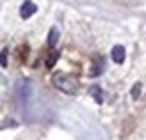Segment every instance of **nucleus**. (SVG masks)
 <instances>
[{"label":"nucleus","instance_id":"f257e3e1","mask_svg":"<svg viewBox=\"0 0 146 140\" xmlns=\"http://www.w3.org/2000/svg\"><path fill=\"white\" fill-rule=\"evenodd\" d=\"M52 86H54L56 90L64 92V94H76L78 88H80V82H78L74 76H70V74L56 72V74H52Z\"/></svg>","mask_w":146,"mask_h":140},{"label":"nucleus","instance_id":"f03ea898","mask_svg":"<svg viewBox=\"0 0 146 140\" xmlns=\"http://www.w3.org/2000/svg\"><path fill=\"white\" fill-rule=\"evenodd\" d=\"M36 10H38V6L32 2V0H24L22 2V6H20V18H30V16H34L36 14Z\"/></svg>","mask_w":146,"mask_h":140},{"label":"nucleus","instance_id":"7ed1b4c3","mask_svg":"<svg viewBox=\"0 0 146 140\" xmlns=\"http://www.w3.org/2000/svg\"><path fill=\"white\" fill-rule=\"evenodd\" d=\"M110 58H112V62H116V64H122V62L126 60V48H124L122 44H116V46H112V50H110Z\"/></svg>","mask_w":146,"mask_h":140},{"label":"nucleus","instance_id":"20e7f679","mask_svg":"<svg viewBox=\"0 0 146 140\" xmlns=\"http://www.w3.org/2000/svg\"><path fill=\"white\" fill-rule=\"evenodd\" d=\"M58 38H60V30H58V26H52V28H50V32H48L46 46H48L50 50H54V48H56V44H58Z\"/></svg>","mask_w":146,"mask_h":140},{"label":"nucleus","instance_id":"39448f33","mask_svg":"<svg viewBox=\"0 0 146 140\" xmlns=\"http://www.w3.org/2000/svg\"><path fill=\"white\" fill-rule=\"evenodd\" d=\"M102 70H104V60L102 58H96L92 62V66H90V76H100Z\"/></svg>","mask_w":146,"mask_h":140},{"label":"nucleus","instance_id":"423d86ee","mask_svg":"<svg viewBox=\"0 0 146 140\" xmlns=\"http://www.w3.org/2000/svg\"><path fill=\"white\" fill-rule=\"evenodd\" d=\"M90 94H92V98H94V102H96V104H102V102H104V96H102V88H100L98 84L90 86Z\"/></svg>","mask_w":146,"mask_h":140},{"label":"nucleus","instance_id":"0eeeda50","mask_svg":"<svg viewBox=\"0 0 146 140\" xmlns=\"http://www.w3.org/2000/svg\"><path fill=\"white\" fill-rule=\"evenodd\" d=\"M58 50H50V54H48V58H46V68L48 70H52L54 68V64H56V60H58Z\"/></svg>","mask_w":146,"mask_h":140},{"label":"nucleus","instance_id":"6e6552de","mask_svg":"<svg viewBox=\"0 0 146 140\" xmlns=\"http://www.w3.org/2000/svg\"><path fill=\"white\" fill-rule=\"evenodd\" d=\"M140 94H142V82H136V84L132 86V90H130V96H132L134 100H138Z\"/></svg>","mask_w":146,"mask_h":140},{"label":"nucleus","instance_id":"1a4fd4ad","mask_svg":"<svg viewBox=\"0 0 146 140\" xmlns=\"http://www.w3.org/2000/svg\"><path fill=\"white\" fill-rule=\"evenodd\" d=\"M0 66H2V68L8 66V48H4L2 52H0Z\"/></svg>","mask_w":146,"mask_h":140}]
</instances>
